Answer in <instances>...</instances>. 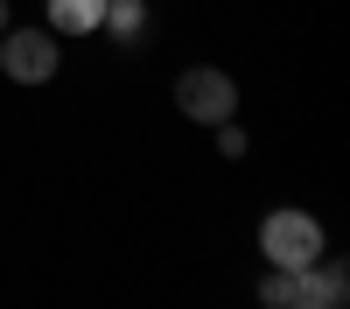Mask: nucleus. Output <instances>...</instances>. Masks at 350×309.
<instances>
[{"instance_id":"nucleus-7","label":"nucleus","mask_w":350,"mask_h":309,"mask_svg":"<svg viewBox=\"0 0 350 309\" xmlns=\"http://www.w3.org/2000/svg\"><path fill=\"white\" fill-rule=\"evenodd\" d=\"M252 295H259V309H287V295H295V274H287V267H273Z\"/></svg>"},{"instance_id":"nucleus-2","label":"nucleus","mask_w":350,"mask_h":309,"mask_svg":"<svg viewBox=\"0 0 350 309\" xmlns=\"http://www.w3.org/2000/svg\"><path fill=\"white\" fill-rule=\"evenodd\" d=\"M175 112L196 120V127H217V120L239 112V84H231L217 64H189L183 77H175Z\"/></svg>"},{"instance_id":"nucleus-3","label":"nucleus","mask_w":350,"mask_h":309,"mask_svg":"<svg viewBox=\"0 0 350 309\" xmlns=\"http://www.w3.org/2000/svg\"><path fill=\"white\" fill-rule=\"evenodd\" d=\"M0 77L49 84L56 77V36L49 28H8V36H0Z\"/></svg>"},{"instance_id":"nucleus-9","label":"nucleus","mask_w":350,"mask_h":309,"mask_svg":"<svg viewBox=\"0 0 350 309\" xmlns=\"http://www.w3.org/2000/svg\"><path fill=\"white\" fill-rule=\"evenodd\" d=\"M8 28H14V21H8V0H0V36H8Z\"/></svg>"},{"instance_id":"nucleus-8","label":"nucleus","mask_w":350,"mask_h":309,"mask_svg":"<svg viewBox=\"0 0 350 309\" xmlns=\"http://www.w3.org/2000/svg\"><path fill=\"white\" fill-rule=\"evenodd\" d=\"M217 155H224V162H239V155H245V127L217 120Z\"/></svg>"},{"instance_id":"nucleus-5","label":"nucleus","mask_w":350,"mask_h":309,"mask_svg":"<svg viewBox=\"0 0 350 309\" xmlns=\"http://www.w3.org/2000/svg\"><path fill=\"white\" fill-rule=\"evenodd\" d=\"M105 21V0H49V36H92Z\"/></svg>"},{"instance_id":"nucleus-1","label":"nucleus","mask_w":350,"mask_h":309,"mask_svg":"<svg viewBox=\"0 0 350 309\" xmlns=\"http://www.w3.org/2000/svg\"><path fill=\"white\" fill-rule=\"evenodd\" d=\"M259 253H267V267H287V274H301L323 260V225H315L308 211H267V225H259Z\"/></svg>"},{"instance_id":"nucleus-6","label":"nucleus","mask_w":350,"mask_h":309,"mask_svg":"<svg viewBox=\"0 0 350 309\" xmlns=\"http://www.w3.org/2000/svg\"><path fill=\"white\" fill-rule=\"evenodd\" d=\"M105 36L112 42H140V36H148V0H105Z\"/></svg>"},{"instance_id":"nucleus-4","label":"nucleus","mask_w":350,"mask_h":309,"mask_svg":"<svg viewBox=\"0 0 350 309\" xmlns=\"http://www.w3.org/2000/svg\"><path fill=\"white\" fill-rule=\"evenodd\" d=\"M350 302V267L343 260H315L295 274V295H287V309H343Z\"/></svg>"}]
</instances>
